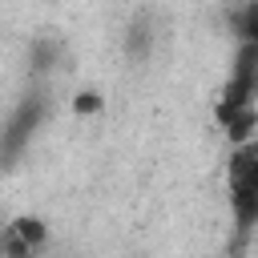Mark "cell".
Masks as SVG:
<instances>
[{
    "label": "cell",
    "instance_id": "cell-1",
    "mask_svg": "<svg viewBox=\"0 0 258 258\" xmlns=\"http://www.w3.org/2000/svg\"><path fill=\"white\" fill-rule=\"evenodd\" d=\"M226 189L238 230L258 226V141H238L226 165Z\"/></svg>",
    "mask_w": 258,
    "mask_h": 258
},
{
    "label": "cell",
    "instance_id": "cell-2",
    "mask_svg": "<svg viewBox=\"0 0 258 258\" xmlns=\"http://www.w3.org/2000/svg\"><path fill=\"white\" fill-rule=\"evenodd\" d=\"M44 121V97L40 93H32L16 113H12V121H8V129L0 133V157L8 161V157H16L28 141H32V133H36V125Z\"/></svg>",
    "mask_w": 258,
    "mask_h": 258
},
{
    "label": "cell",
    "instance_id": "cell-3",
    "mask_svg": "<svg viewBox=\"0 0 258 258\" xmlns=\"http://www.w3.org/2000/svg\"><path fill=\"white\" fill-rule=\"evenodd\" d=\"M230 28L238 40H258V0H234L230 4Z\"/></svg>",
    "mask_w": 258,
    "mask_h": 258
},
{
    "label": "cell",
    "instance_id": "cell-4",
    "mask_svg": "<svg viewBox=\"0 0 258 258\" xmlns=\"http://www.w3.org/2000/svg\"><path fill=\"white\" fill-rule=\"evenodd\" d=\"M149 48H153V24H149V16H137L125 28V52L133 60H141V56H149Z\"/></svg>",
    "mask_w": 258,
    "mask_h": 258
},
{
    "label": "cell",
    "instance_id": "cell-5",
    "mask_svg": "<svg viewBox=\"0 0 258 258\" xmlns=\"http://www.w3.org/2000/svg\"><path fill=\"white\" fill-rule=\"evenodd\" d=\"M234 77H242L258 93V40H242V48L234 56Z\"/></svg>",
    "mask_w": 258,
    "mask_h": 258
},
{
    "label": "cell",
    "instance_id": "cell-6",
    "mask_svg": "<svg viewBox=\"0 0 258 258\" xmlns=\"http://www.w3.org/2000/svg\"><path fill=\"white\" fill-rule=\"evenodd\" d=\"M12 230L20 234V242H24L28 250L44 246V238H48V230H44V222H40V218H16V222H12Z\"/></svg>",
    "mask_w": 258,
    "mask_h": 258
},
{
    "label": "cell",
    "instance_id": "cell-7",
    "mask_svg": "<svg viewBox=\"0 0 258 258\" xmlns=\"http://www.w3.org/2000/svg\"><path fill=\"white\" fill-rule=\"evenodd\" d=\"M73 109H77V113H97V109H101V97H97L93 89H85V93H77Z\"/></svg>",
    "mask_w": 258,
    "mask_h": 258
}]
</instances>
